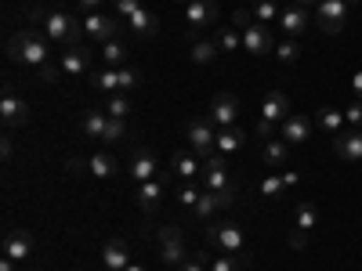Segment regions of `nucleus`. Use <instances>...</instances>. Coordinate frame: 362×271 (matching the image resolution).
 Segmentation results:
<instances>
[{"instance_id": "36", "label": "nucleus", "mask_w": 362, "mask_h": 271, "mask_svg": "<svg viewBox=\"0 0 362 271\" xmlns=\"http://www.w3.org/2000/svg\"><path fill=\"white\" fill-rule=\"evenodd\" d=\"M250 264V257H235V253H221L210 260V271H243Z\"/></svg>"}, {"instance_id": "51", "label": "nucleus", "mask_w": 362, "mask_h": 271, "mask_svg": "<svg viewBox=\"0 0 362 271\" xmlns=\"http://www.w3.org/2000/svg\"><path fill=\"white\" fill-rule=\"evenodd\" d=\"M0 271H18V260H11V257H0Z\"/></svg>"}, {"instance_id": "10", "label": "nucleus", "mask_w": 362, "mask_h": 271, "mask_svg": "<svg viewBox=\"0 0 362 271\" xmlns=\"http://www.w3.org/2000/svg\"><path fill=\"white\" fill-rule=\"evenodd\" d=\"M185 22H189L192 33H196V29H203V25L221 22V8H218V0H189V4H185Z\"/></svg>"}, {"instance_id": "33", "label": "nucleus", "mask_w": 362, "mask_h": 271, "mask_svg": "<svg viewBox=\"0 0 362 271\" xmlns=\"http://www.w3.org/2000/svg\"><path fill=\"white\" fill-rule=\"evenodd\" d=\"M102 58H105L109 69H124L127 66V47L119 40H109V44H102Z\"/></svg>"}, {"instance_id": "24", "label": "nucleus", "mask_w": 362, "mask_h": 271, "mask_svg": "<svg viewBox=\"0 0 362 271\" xmlns=\"http://www.w3.org/2000/svg\"><path fill=\"white\" fill-rule=\"evenodd\" d=\"M127 25H131L134 37H156V33H160V18H156L153 11H145V8H138V11L127 18Z\"/></svg>"}, {"instance_id": "22", "label": "nucleus", "mask_w": 362, "mask_h": 271, "mask_svg": "<svg viewBox=\"0 0 362 271\" xmlns=\"http://www.w3.org/2000/svg\"><path fill=\"white\" fill-rule=\"evenodd\" d=\"M196 159H199V156H192V152H174L170 163H167V170H170L177 181H196V177L203 174V167H199Z\"/></svg>"}, {"instance_id": "47", "label": "nucleus", "mask_w": 362, "mask_h": 271, "mask_svg": "<svg viewBox=\"0 0 362 271\" xmlns=\"http://www.w3.org/2000/svg\"><path fill=\"white\" fill-rule=\"evenodd\" d=\"M272 127H276V124H268V119H264V116H257V124H254V131H257V138H264V141H268V138H272Z\"/></svg>"}, {"instance_id": "37", "label": "nucleus", "mask_w": 362, "mask_h": 271, "mask_svg": "<svg viewBox=\"0 0 362 271\" xmlns=\"http://www.w3.org/2000/svg\"><path fill=\"white\" fill-rule=\"evenodd\" d=\"M90 83H95L102 95H116L119 90V69H105V73H95L90 76Z\"/></svg>"}, {"instance_id": "5", "label": "nucleus", "mask_w": 362, "mask_h": 271, "mask_svg": "<svg viewBox=\"0 0 362 271\" xmlns=\"http://www.w3.org/2000/svg\"><path fill=\"white\" fill-rule=\"evenodd\" d=\"M199 177H203L206 192H235V181L228 177V156H221V152L203 159V174Z\"/></svg>"}, {"instance_id": "42", "label": "nucleus", "mask_w": 362, "mask_h": 271, "mask_svg": "<svg viewBox=\"0 0 362 271\" xmlns=\"http://www.w3.org/2000/svg\"><path fill=\"white\" fill-rule=\"evenodd\" d=\"M344 119H348V124H351L355 131H362V102H358V98L344 109Z\"/></svg>"}, {"instance_id": "54", "label": "nucleus", "mask_w": 362, "mask_h": 271, "mask_svg": "<svg viewBox=\"0 0 362 271\" xmlns=\"http://www.w3.org/2000/svg\"><path fill=\"white\" fill-rule=\"evenodd\" d=\"M293 4H300V8H312V4H319V0H293Z\"/></svg>"}, {"instance_id": "46", "label": "nucleus", "mask_w": 362, "mask_h": 271, "mask_svg": "<svg viewBox=\"0 0 362 271\" xmlns=\"http://www.w3.org/2000/svg\"><path fill=\"white\" fill-rule=\"evenodd\" d=\"M290 246H293V250H305V246H308V231H297V228H293V231H290Z\"/></svg>"}, {"instance_id": "48", "label": "nucleus", "mask_w": 362, "mask_h": 271, "mask_svg": "<svg viewBox=\"0 0 362 271\" xmlns=\"http://www.w3.org/2000/svg\"><path fill=\"white\" fill-rule=\"evenodd\" d=\"M76 4H80V11H87V15H90V11H102V8L109 4V0H76Z\"/></svg>"}, {"instance_id": "40", "label": "nucleus", "mask_w": 362, "mask_h": 271, "mask_svg": "<svg viewBox=\"0 0 362 271\" xmlns=\"http://www.w3.org/2000/svg\"><path fill=\"white\" fill-rule=\"evenodd\" d=\"M124 138H127V119L109 116V124H105V138H102V141H124Z\"/></svg>"}, {"instance_id": "16", "label": "nucleus", "mask_w": 362, "mask_h": 271, "mask_svg": "<svg viewBox=\"0 0 362 271\" xmlns=\"http://www.w3.org/2000/svg\"><path fill=\"white\" fill-rule=\"evenodd\" d=\"M279 127H283V141H286V145H300V141H308V138H312V131H315L312 116H305V112H290Z\"/></svg>"}, {"instance_id": "49", "label": "nucleus", "mask_w": 362, "mask_h": 271, "mask_svg": "<svg viewBox=\"0 0 362 271\" xmlns=\"http://www.w3.org/2000/svg\"><path fill=\"white\" fill-rule=\"evenodd\" d=\"M351 90H355V98L362 102V69H358V73L351 76Z\"/></svg>"}, {"instance_id": "53", "label": "nucleus", "mask_w": 362, "mask_h": 271, "mask_svg": "<svg viewBox=\"0 0 362 271\" xmlns=\"http://www.w3.org/2000/svg\"><path fill=\"white\" fill-rule=\"evenodd\" d=\"M124 271H145V264H134V260H131V264H127Z\"/></svg>"}, {"instance_id": "52", "label": "nucleus", "mask_w": 362, "mask_h": 271, "mask_svg": "<svg viewBox=\"0 0 362 271\" xmlns=\"http://www.w3.org/2000/svg\"><path fill=\"white\" fill-rule=\"evenodd\" d=\"M0 152H4V159H11V152H15V145H11V138H4V145H0Z\"/></svg>"}, {"instance_id": "43", "label": "nucleus", "mask_w": 362, "mask_h": 271, "mask_svg": "<svg viewBox=\"0 0 362 271\" xmlns=\"http://www.w3.org/2000/svg\"><path fill=\"white\" fill-rule=\"evenodd\" d=\"M138 8H141V0H116V18H124V22H127Z\"/></svg>"}, {"instance_id": "6", "label": "nucleus", "mask_w": 362, "mask_h": 271, "mask_svg": "<svg viewBox=\"0 0 362 271\" xmlns=\"http://www.w3.org/2000/svg\"><path fill=\"white\" fill-rule=\"evenodd\" d=\"M206 243L214 246V250H221V253L243 257L247 235H243V228H235V224H210V228H206Z\"/></svg>"}, {"instance_id": "8", "label": "nucleus", "mask_w": 362, "mask_h": 271, "mask_svg": "<svg viewBox=\"0 0 362 271\" xmlns=\"http://www.w3.org/2000/svg\"><path fill=\"white\" fill-rule=\"evenodd\" d=\"M344 18H348V4H344V0H319V4H315V22H319L322 33H329V37H337L344 29Z\"/></svg>"}, {"instance_id": "44", "label": "nucleus", "mask_w": 362, "mask_h": 271, "mask_svg": "<svg viewBox=\"0 0 362 271\" xmlns=\"http://www.w3.org/2000/svg\"><path fill=\"white\" fill-rule=\"evenodd\" d=\"M250 22H254V15H250V11H247V8H239V11H235V15H232V25H235V29H239V33H243V29H247V25H250Z\"/></svg>"}, {"instance_id": "20", "label": "nucleus", "mask_w": 362, "mask_h": 271, "mask_svg": "<svg viewBox=\"0 0 362 271\" xmlns=\"http://www.w3.org/2000/svg\"><path fill=\"white\" fill-rule=\"evenodd\" d=\"M261 116L268 119V124H283V119L290 116V98L283 95V90H268L264 102H261Z\"/></svg>"}, {"instance_id": "25", "label": "nucleus", "mask_w": 362, "mask_h": 271, "mask_svg": "<svg viewBox=\"0 0 362 271\" xmlns=\"http://www.w3.org/2000/svg\"><path fill=\"white\" fill-rule=\"evenodd\" d=\"M315 127L326 131V134H341V131H344V112L334 109V105H322L319 116H315Z\"/></svg>"}, {"instance_id": "11", "label": "nucleus", "mask_w": 362, "mask_h": 271, "mask_svg": "<svg viewBox=\"0 0 362 271\" xmlns=\"http://www.w3.org/2000/svg\"><path fill=\"white\" fill-rule=\"evenodd\" d=\"M206 116H210V124H214L218 131H221V127H235V119H239V102H235V95H214V98H210Z\"/></svg>"}, {"instance_id": "32", "label": "nucleus", "mask_w": 362, "mask_h": 271, "mask_svg": "<svg viewBox=\"0 0 362 271\" xmlns=\"http://www.w3.org/2000/svg\"><path fill=\"white\" fill-rule=\"evenodd\" d=\"M315 221H319V210H315L312 203H297V210H293V228H297V231H312Z\"/></svg>"}, {"instance_id": "4", "label": "nucleus", "mask_w": 362, "mask_h": 271, "mask_svg": "<svg viewBox=\"0 0 362 271\" xmlns=\"http://www.w3.org/2000/svg\"><path fill=\"white\" fill-rule=\"evenodd\" d=\"M0 119H4V127L15 131V127H25L29 124V109H25V98L15 90L11 80H4L0 87Z\"/></svg>"}, {"instance_id": "30", "label": "nucleus", "mask_w": 362, "mask_h": 271, "mask_svg": "<svg viewBox=\"0 0 362 271\" xmlns=\"http://www.w3.org/2000/svg\"><path fill=\"white\" fill-rule=\"evenodd\" d=\"M214 44H218V51H239V47H243V33H239V29L228 22V25H221L218 29V37H214Z\"/></svg>"}, {"instance_id": "1", "label": "nucleus", "mask_w": 362, "mask_h": 271, "mask_svg": "<svg viewBox=\"0 0 362 271\" xmlns=\"http://www.w3.org/2000/svg\"><path fill=\"white\" fill-rule=\"evenodd\" d=\"M8 58L15 66H29L44 83H58V76H62V66L51 62V44L44 33H37V29H18V33H11L8 40Z\"/></svg>"}, {"instance_id": "34", "label": "nucleus", "mask_w": 362, "mask_h": 271, "mask_svg": "<svg viewBox=\"0 0 362 271\" xmlns=\"http://www.w3.org/2000/svg\"><path fill=\"white\" fill-rule=\"evenodd\" d=\"M218 58V44L214 40H192V62L196 66H210Z\"/></svg>"}, {"instance_id": "2", "label": "nucleus", "mask_w": 362, "mask_h": 271, "mask_svg": "<svg viewBox=\"0 0 362 271\" xmlns=\"http://www.w3.org/2000/svg\"><path fill=\"white\" fill-rule=\"evenodd\" d=\"M80 33H83V22L69 11H51L44 15V37L62 44V47H76L80 44Z\"/></svg>"}, {"instance_id": "31", "label": "nucleus", "mask_w": 362, "mask_h": 271, "mask_svg": "<svg viewBox=\"0 0 362 271\" xmlns=\"http://www.w3.org/2000/svg\"><path fill=\"white\" fill-rule=\"evenodd\" d=\"M218 195L214 192H199V199H196V210H192V214H196V221H214V214H218Z\"/></svg>"}, {"instance_id": "12", "label": "nucleus", "mask_w": 362, "mask_h": 271, "mask_svg": "<svg viewBox=\"0 0 362 271\" xmlns=\"http://www.w3.org/2000/svg\"><path fill=\"white\" fill-rule=\"evenodd\" d=\"M83 33H87V40H95V44H109L119 33V22L109 18V15H102V11H90L83 18Z\"/></svg>"}, {"instance_id": "45", "label": "nucleus", "mask_w": 362, "mask_h": 271, "mask_svg": "<svg viewBox=\"0 0 362 271\" xmlns=\"http://www.w3.org/2000/svg\"><path fill=\"white\" fill-rule=\"evenodd\" d=\"M177 271H206V257H203V253H196V257H189L185 264H181Z\"/></svg>"}, {"instance_id": "15", "label": "nucleus", "mask_w": 362, "mask_h": 271, "mask_svg": "<svg viewBox=\"0 0 362 271\" xmlns=\"http://www.w3.org/2000/svg\"><path fill=\"white\" fill-rule=\"evenodd\" d=\"M0 250H4V257H11V260L22 264L29 253H33V231H25V228L4 231V243H0Z\"/></svg>"}, {"instance_id": "39", "label": "nucleus", "mask_w": 362, "mask_h": 271, "mask_svg": "<svg viewBox=\"0 0 362 271\" xmlns=\"http://www.w3.org/2000/svg\"><path fill=\"white\" fill-rule=\"evenodd\" d=\"M276 58L283 66H293L297 58H300V47H297V40H283V44H276Z\"/></svg>"}, {"instance_id": "13", "label": "nucleus", "mask_w": 362, "mask_h": 271, "mask_svg": "<svg viewBox=\"0 0 362 271\" xmlns=\"http://www.w3.org/2000/svg\"><path fill=\"white\" fill-rule=\"evenodd\" d=\"M279 25L290 40H297L300 33H308L312 29V8H300V4H290L279 11Z\"/></svg>"}, {"instance_id": "27", "label": "nucleus", "mask_w": 362, "mask_h": 271, "mask_svg": "<svg viewBox=\"0 0 362 271\" xmlns=\"http://www.w3.org/2000/svg\"><path fill=\"white\" fill-rule=\"evenodd\" d=\"M87 170H90V177L109 181V177L119 170V163H116V156H109V152H95V156H90V163H87Z\"/></svg>"}, {"instance_id": "38", "label": "nucleus", "mask_w": 362, "mask_h": 271, "mask_svg": "<svg viewBox=\"0 0 362 271\" xmlns=\"http://www.w3.org/2000/svg\"><path fill=\"white\" fill-rule=\"evenodd\" d=\"M138 87H141V73H138L134 66H124V69H119V90H124V95H134Z\"/></svg>"}, {"instance_id": "50", "label": "nucleus", "mask_w": 362, "mask_h": 271, "mask_svg": "<svg viewBox=\"0 0 362 271\" xmlns=\"http://www.w3.org/2000/svg\"><path fill=\"white\" fill-rule=\"evenodd\" d=\"M66 167H69V174H90V170H87L80 159H66Z\"/></svg>"}, {"instance_id": "26", "label": "nucleus", "mask_w": 362, "mask_h": 271, "mask_svg": "<svg viewBox=\"0 0 362 271\" xmlns=\"http://www.w3.org/2000/svg\"><path fill=\"white\" fill-rule=\"evenodd\" d=\"M243 145H247V134L239 131V127H221V131H218V152H221V156L239 152Z\"/></svg>"}, {"instance_id": "7", "label": "nucleus", "mask_w": 362, "mask_h": 271, "mask_svg": "<svg viewBox=\"0 0 362 271\" xmlns=\"http://www.w3.org/2000/svg\"><path fill=\"white\" fill-rule=\"evenodd\" d=\"M160 260L167 267H181L189 260V250H185V235H181L177 224H163L160 228Z\"/></svg>"}, {"instance_id": "35", "label": "nucleus", "mask_w": 362, "mask_h": 271, "mask_svg": "<svg viewBox=\"0 0 362 271\" xmlns=\"http://www.w3.org/2000/svg\"><path fill=\"white\" fill-rule=\"evenodd\" d=\"M279 11H283V8H279V0H257L250 15H254V22L264 25V22H279Z\"/></svg>"}, {"instance_id": "55", "label": "nucleus", "mask_w": 362, "mask_h": 271, "mask_svg": "<svg viewBox=\"0 0 362 271\" xmlns=\"http://www.w3.org/2000/svg\"><path fill=\"white\" fill-rule=\"evenodd\" d=\"M170 4H189V0H170Z\"/></svg>"}, {"instance_id": "57", "label": "nucleus", "mask_w": 362, "mask_h": 271, "mask_svg": "<svg viewBox=\"0 0 362 271\" xmlns=\"http://www.w3.org/2000/svg\"><path fill=\"white\" fill-rule=\"evenodd\" d=\"M247 4H250V0H247ZM254 4H257V0H254Z\"/></svg>"}, {"instance_id": "28", "label": "nucleus", "mask_w": 362, "mask_h": 271, "mask_svg": "<svg viewBox=\"0 0 362 271\" xmlns=\"http://www.w3.org/2000/svg\"><path fill=\"white\" fill-rule=\"evenodd\" d=\"M105 124H109V112L102 109H87L83 112V138H105Z\"/></svg>"}, {"instance_id": "29", "label": "nucleus", "mask_w": 362, "mask_h": 271, "mask_svg": "<svg viewBox=\"0 0 362 271\" xmlns=\"http://www.w3.org/2000/svg\"><path fill=\"white\" fill-rule=\"evenodd\" d=\"M105 112L116 116V119H127V116L134 112L131 95H124V90H116V95H105Z\"/></svg>"}, {"instance_id": "23", "label": "nucleus", "mask_w": 362, "mask_h": 271, "mask_svg": "<svg viewBox=\"0 0 362 271\" xmlns=\"http://www.w3.org/2000/svg\"><path fill=\"white\" fill-rule=\"evenodd\" d=\"M261 159H264V167H286L290 145H286L283 138H268V141L261 145Z\"/></svg>"}, {"instance_id": "3", "label": "nucleus", "mask_w": 362, "mask_h": 271, "mask_svg": "<svg viewBox=\"0 0 362 271\" xmlns=\"http://www.w3.org/2000/svg\"><path fill=\"white\" fill-rule=\"evenodd\" d=\"M185 138H189L192 156H199V159H206V156H214V152H218V131H214V124H210V116L189 119Z\"/></svg>"}, {"instance_id": "9", "label": "nucleus", "mask_w": 362, "mask_h": 271, "mask_svg": "<svg viewBox=\"0 0 362 271\" xmlns=\"http://www.w3.org/2000/svg\"><path fill=\"white\" fill-rule=\"evenodd\" d=\"M170 181H174V174L163 167V174H156L153 181H141V185H138V206L145 210V214H156V206H160V199L167 195Z\"/></svg>"}, {"instance_id": "41", "label": "nucleus", "mask_w": 362, "mask_h": 271, "mask_svg": "<svg viewBox=\"0 0 362 271\" xmlns=\"http://www.w3.org/2000/svg\"><path fill=\"white\" fill-rule=\"evenodd\" d=\"M257 192H261V195H268V199H276L279 192H286V177H283V174H279V177H264Z\"/></svg>"}, {"instance_id": "19", "label": "nucleus", "mask_w": 362, "mask_h": 271, "mask_svg": "<svg viewBox=\"0 0 362 271\" xmlns=\"http://www.w3.org/2000/svg\"><path fill=\"white\" fill-rule=\"evenodd\" d=\"M243 47L250 51V54H268L272 47V33H268V25H261V22H250L247 29H243Z\"/></svg>"}, {"instance_id": "14", "label": "nucleus", "mask_w": 362, "mask_h": 271, "mask_svg": "<svg viewBox=\"0 0 362 271\" xmlns=\"http://www.w3.org/2000/svg\"><path fill=\"white\" fill-rule=\"evenodd\" d=\"M127 170H131V177L138 181V185H141V181H153L156 174H163V163H160V156L153 152V148L145 145V148H138V152L131 156V167H127Z\"/></svg>"}, {"instance_id": "56", "label": "nucleus", "mask_w": 362, "mask_h": 271, "mask_svg": "<svg viewBox=\"0 0 362 271\" xmlns=\"http://www.w3.org/2000/svg\"><path fill=\"white\" fill-rule=\"evenodd\" d=\"M344 4H355V0H344Z\"/></svg>"}, {"instance_id": "21", "label": "nucleus", "mask_w": 362, "mask_h": 271, "mask_svg": "<svg viewBox=\"0 0 362 271\" xmlns=\"http://www.w3.org/2000/svg\"><path fill=\"white\" fill-rule=\"evenodd\" d=\"M58 66H62V73H66V76H80V73H87V66H90V51H87L83 44L66 47V51H62V58H58Z\"/></svg>"}, {"instance_id": "17", "label": "nucleus", "mask_w": 362, "mask_h": 271, "mask_svg": "<svg viewBox=\"0 0 362 271\" xmlns=\"http://www.w3.org/2000/svg\"><path fill=\"white\" fill-rule=\"evenodd\" d=\"M334 152H337L344 163H362V131L348 127V131L334 134Z\"/></svg>"}, {"instance_id": "18", "label": "nucleus", "mask_w": 362, "mask_h": 271, "mask_svg": "<svg viewBox=\"0 0 362 271\" xmlns=\"http://www.w3.org/2000/svg\"><path fill=\"white\" fill-rule=\"evenodd\" d=\"M127 264H131V246L124 239H109L105 250H102V267L105 271H124Z\"/></svg>"}]
</instances>
